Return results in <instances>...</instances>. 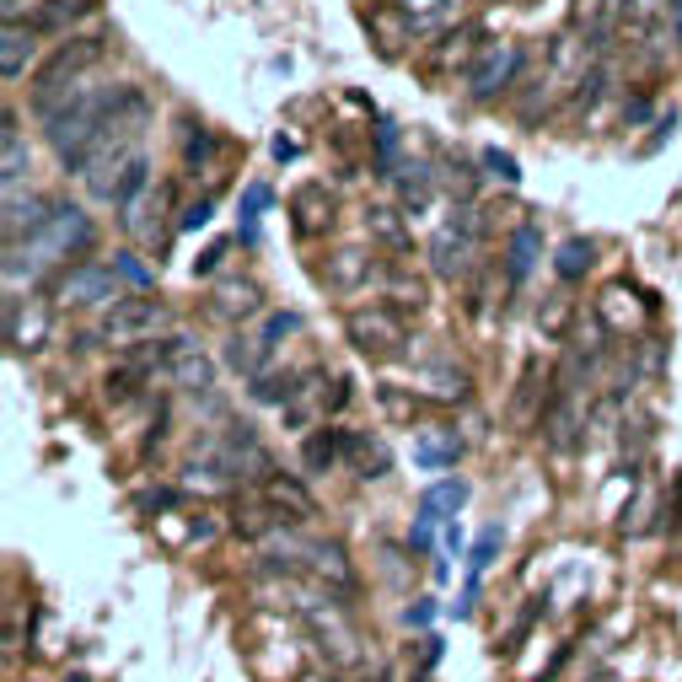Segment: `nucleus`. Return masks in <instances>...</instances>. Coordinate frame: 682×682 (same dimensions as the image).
I'll return each instance as SVG.
<instances>
[{"mask_svg": "<svg viewBox=\"0 0 682 682\" xmlns=\"http://www.w3.org/2000/svg\"><path fill=\"white\" fill-rule=\"evenodd\" d=\"M86 243H92V215L64 199V204L49 210V221H44L33 237L5 243V285H22V274L33 280V274L55 269V263H64L70 252H81Z\"/></svg>", "mask_w": 682, "mask_h": 682, "instance_id": "f257e3e1", "label": "nucleus"}, {"mask_svg": "<svg viewBox=\"0 0 682 682\" xmlns=\"http://www.w3.org/2000/svg\"><path fill=\"white\" fill-rule=\"evenodd\" d=\"M672 38V0H613V44L628 49V60L661 64Z\"/></svg>", "mask_w": 682, "mask_h": 682, "instance_id": "f03ea898", "label": "nucleus"}, {"mask_svg": "<svg viewBox=\"0 0 682 682\" xmlns=\"http://www.w3.org/2000/svg\"><path fill=\"white\" fill-rule=\"evenodd\" d=\"M344 339L366 355V361H398L409 344V322L392 302H361L344 311Z\"/></svg>", "mask_w": 682, "mask_h": 682, "instance_id": "7ed1b4c3", "label": "nucleus"}, {"mask_svg": "<svg viewBox=\"0 0 682 682\" xmlns=\"http://www.w3.org/2000/svg\"><path fill=\"white\" fill-rule=\"evenodd\" d=\"M431 269L440 280H457V274H468L473 269V258H479V215H473V204H462V210H451L440 226L431 232Z\"/></svg>", "mask_w": 682, "mask_h": 682, "instance_id": "20e7f679", "label": "nucleus"}, {"mask_svg": "<svg viewBox=\"0 0 682 682\" xmlns=\"http://www.w3.org/2000/svg\"><path fill=\"white\" fill-rule=\"evenodd\" d=\"M521 64H527V49H521V44H510V38L484 44V55L468 64V75H462V92H468L473 103H495L499 92H510V86H516Z\"/></svg>", "mask_w": 682, "mask_h": 682, "instance_id": "39448f33", "label": "nucleus"}, {"mask_svg": "<svg viewBox=\"0 0 682 682\" xmlns=\"http://www.w3.org/2000/svg\"><path fill=\"white\" fill-rule=\"evenodd\" d=\"M173 317L162 302L151 296H119L114 307H103V322H97V339L103 344H140V339H156Z\"/></svg>", "mask_w": 682, "mask_h": 682, "instance_id": "423d86ee", "label": "nucleus"}, {"mask_svg": "<svg viewBox=\"0 0 682 682\" xmlns=\"http://www.w3.org/2000/svg\"><path fill=\"white\" fill-rule=\"evenodd\" d=\"M55 302L60 307H114L119 302V269L103 263V258H86V263L64 269L60 285H55Z\"/></svg>", "mask_w": 682, "mask_h": 682, "instance_id": "0eeeda50", "label": "nucleus"}, {"mask_svg": "<svg viewBox=\"0 0 682 682\" xmlns=\"http://www.w3.org/2000/svg\"><path fill=\"white\" fill-rule=\"evenodd\" d=\"M0 322H5V344L11 350H44L49 344V333H55V307L49 302H38V296H5V307H0Z\"/></svg>", "mask_w": 682, "mask_h": 682, "instance_id": "6e6552de", "label": "nucleus"}, {"mask_svg": "<svg viewBox=\"0 0 682 682\" xmlns=\"http://www.w3.org/2000/svg\"><path fill=\"white\" fill-rule=\"evenodd\" d=\"M103 64V38H64L49 60L33 70V92H49V86H64V81H81Z\"/></svg>", "mask_w": 682, "mask_h": 682, "instance_id": "1a4fd4ad", "label": "nucleus"}, {"mask_svg": "<svg viewBox=\"0 0 682 682\" xmlns=\"http://www.w3.org/2000/svg\"><path fill=\"white\" fill-rule=\"evenodd\" d=\"M479 55H484V27L479 22H457V33H440L425 49V70L431 75H451V70H468Z\"/></svg>", "mask_w": 682, "mask_h": 682, "instance_id": "9d476101", "label": "nucleus"}, {"mask_svg": "<svg viewBox=\"0 0 682 682\" xmlns=\"http://www.w3.org/2000/svg\"><path fill=\"white\" fill-rule=\"evenodd\" d=\"M125 215H119V226H125L129 237H140V243H156L162 237V215L173 210V188L167 184H151V188H140L129 204H119Z\"/></svg>", "mask_w": 682, "mask_h": 682, "instance_id": "9b49d317", "label": "nucleus"}, {"mask_svg": "<svg viewBox=\"0 0 682 682\" xmlns=\"http://www.w3.org/2000/svg\"><path fill=\"white\" fill-rule=\"evenodd\" d=\"M372 274H376L372 252H361V248H339V252H328V258L317 263V280H322L328 291H339V296H355Z\"/></svg>", "mask_w": 682, "mask_h": 682, "instance_id": "f8f14e48", "label": "nucleus"}, {"mask_svg": "<svg viewBox=\"0 0 682 682\" xmlns=\"http://www.w3.org/2000/svg\"><path fill=\"white\" fill-rule=\"evenodd\" d=\"M162 372L173 376L178 387H188V392H204V387L215 381L210 355H204L193 339H167V361H162Z\"/></svg>", "mask_w": 682, "mask_h": 682, "instance_id": "ddd939ff", "label": "nucleus"}, {"mask_svg": "<svg viewBox=\"0 0 682 682\" xmlns=\"http://www.w3.org/2000/svg\"><path fill=\"white\" fill-rule=\"evenodd\" d=\"M258 490H263V499H269L285 521H311V516H317V499H311V490L296 473H263Z\"/></svg>", "mask_w": 682, "mask_h": 682, "instance_id": "4468645a", "label": "nucleus"}, {"mask_svg": "<svg viewBox=\"0 0 682 682\" xmlns=\"http://www.w3.org/2000/svg\"><path fill=\"white\" fill-rule=\"evenodd\" d=\"M291 215H296V232L302 237H322L333 226V193L328 184H302L291 193Z\"/></svg>", "mask_w": 682, "mask_h": 682, "instance_id": "2eb2a0df", "label": "nucleus"}, {"mask_svg": "<svg viewBox=\"0 0 682 682\" xmlns=\"http://www.w3.org/2000/svg\"><path fill=\"white\" fill-rule=\"evenodd\" d=\"M49 210H55V199H38V193H27L22 199V188H5V243H22V237H33L44 221H49Z\"/></svg>", "mask_w": 682, "mask_h": 682, "instance_id": "dca6fc26", "label": "nucleus"}, {"mask_svg": "<svg viewBox=\"0 0 682 682\" xmlns=\"http://www.w3.org/2000/svg\"><path fill=\"white\" fill-rule=\"evenodd\" d=\"M210 311H215V317H258V311H263L258 280H243V274L221 280V285L210 291Z\"/></svg>", "mask_w": 682, "mask_h": 682, "instance_id": "f3484780", "label": "nucleus"}, {"mask_svg": "<svg viewBox=\"0 0 682 682\" xmlns=\"http://www.w3.org/2000/svg\"><path fill=\"white\" fill-rule=\"evenodd\" d=\"M344 462L361 473V479H387L392 468V451L376 440L372 431H344Z\"/></svg>", "mask_w": 682, "mask_h": 682, "instance_id": "a211bd4d", "label": "nucleus"}, {"mask_svg": "<svg viewBox=\"0 0 682 682\" xmlns=\"http://www.w3.org/2000/svg\"><path fill=\"white\" fill-rule=\"evenodd\" d=\"M226 366L232 372H243L252 381V376H263L269 366H274V344L252 328V333H232V344H226Z\"/></svg>", "mask_w": 682, "mask_h": 682, "instance_id": "6ab92c4d", "label": "nucleus"}, {"mask_svg": "<svg viewBox=\"0 0 682 682\" xmlns=\"http://www.w3.org/2000/svg\"><path fill=\"white\" fill-rule=\"evenodd\" d=\"M538 252H543V232H538L532 221H521V226L510 232V243H505V280H510V285H521V280L532 274Z\"/></svg>", "mask_w": 682, "mask_h": 682, "instance_id": "aec40b11", "label": "nucleus"}, {"mask_svg": "<svg viewBox=\"0 0 682 682\" xmlns=\"http://www.w3.org/2000/svg\"><path fill=\"white\" fill-rule=\"evenodd\" d=\"M33 49H38V33L22 27V22H5V33H0V75H5V81H22Z\"/></svg>", "mask_w": 682, "mask_h": 682, "instance_id": "412c9836", "label": "nucleus"}, {"mask_svg": "<svg viewBox=\"0 0 682 682\" xmlns=\"http://www.w3.org/2000/svg\"><path fill=\"white\" fill-rule=\"evenodd\" d=\"M280 521H285V516L263 499V490H258V495H243L237 499V510H232V527H237L243 538H274Z\"/></svg>", "mask_w": 682, "mask_h": 682, "instance_id": "4be33fe9", "label": "nucleus"}, {"mask_svg": "<svg viewBox=\"0 0 682 682\" xmlns=\"http://www.w3.org/2000/svg\"><path fill=\"white\" fill-rule=\"evenodd\" d=\"M398 11H403V22L414 27V38H425V33H440L451 16H457V0H392Z\"/></svg>", "mask_w": 682, "mask_h": 682, "instance_id": "5701e85b", "label": "nucleus"}, {"mask_svg": "<svg viewBox=\"0 0 682 682\" xmlns=\"http://www.w3.org/2000/svg\"><path fill=\"white\" fill-rule=\"evenodd\" d=\"M457 457H462V435L457 431H425L414 440V462L420 468H457Z\"/></svg>", "mask_w": 682, "mask_h": 682, "instance_id": "b1692460", "label": "nucleus"}, {"mask_svg": "<svg viewBox=\"0 0 682 682\" xmlns=\"http://www.w3.org/2000/svg\"><path fill=\"white\" fill-rule=\"evenodd\" d=\"M392 184H398V204L420 215L435 193V173H425V162H403V167L392 173Z\"/></svg>", "mask_w": 682, "mask_h": 682, "instance_id": "393cba45", "label": "nucleus"}, {"mask_svg": "<svg viewBox=\"0 0 682 682\" xmlns=\"http://www.w3.org/2000/svg\"><path fill=\"white\" fill-rule=\"evenodd\" d=\"M22 173H27L22 125H16V114H5V129H0V184H5V188H22Z\"/></svg>", "mask_w": 682, "mask_h": 682, "instance_id": "a878e982", "label": "nucleus"}, {"mask_svg": "<svg viewBox=\"0 0 682 682\" xmlns=\"http://www.w3.org/2000/svg\"><path fill=\"white\" fill-rule=\"evenodd\" d=\"M468 495H473V490H468L462 479H440V484H431V490L420 495V510L435 516V521H451V516L468 505Z\"/></svg>", "mask_w": 682, "mask_h": 682, "instance_id": "bb28decb", "label": "nucleus"}, {"mask_svg": "<svg viewBox=\"0 0 682 682\" xmlns=\"http://www.w3.org/2000/svg\"><path fill=\"white\" fill-rule=\"evenodd\" d=\"M366 232H372L376 243H387V248L409 252V226H403V210H398V204H372V210H366Z\"/></svg>", "mask_w": 682, "mask_h": 682, "instance_id": "cd10ccee", "label": "nucleus"}, {"mask_svg": "<svg viewBox=\"0 0 682 682\" xmlns=\"http://www.w3.org/2000/svg\"><path fill=\"white\" fill-rule=\"evenodd\" d=\"M366 27H372L376 38H381V49H387V55H392L398 44H409V38H414V27L403 22V11H398L392 0H381V5H376L372 16H366Z\"/></svg>", "mask_w": 682, "mask_h": 682, "instance_id": "c85d7f7f", "label": "nucleus"}, {"mask_svg": "<svg viewBox=\"0 0 682 682\" xmlns=\"http://www.w3.org/2000/svg\"><path fill=\"white\" fill-rule=\"evenodd\" d=\"M86 11H92V0H44L27 27H33V33H64V27H70L75 16H86Z\"/></svg>", "mask_w": 682, "mask_h": 682, "instance_id": "c756f323", "label": "nucleus"}, {"mask_svg": "<svg viewBox=\"0 0 682 682\" xmlns=\"http://www.w3.org/2000/svg\"><path fill=\"white\" fill-rule=\"evenodd\" d=\"M339 457H344V431H311L307 446H302V462H307V473H328Z\"/></svg>", "mask_w": 682, "mask_h": 682, "instance_id": "7c9ffc66", "label": "nucleus"}, {"mask_svg": "<svg viewBox=\"0 0 682 682\" xmlns=\"http://www.w3.org/2000/svg\"><path fill=\"white\" fill-rule=\"evenodd\" d=\"M591 258H597V248H591L586 237H569V243L558 248V258H554L558 280H564V285H575V280H580V274L591 269Z\"/></svg>", "mask_w": 682, "mask_h": 682, "instance_id": "2f4dec72", "label": "nucleus"}, {"mask_svg": "<svg viewBox=\"0 0 682 682\" xmlns=\"http://www.w3.org/2000/svg\"><path fill=\"white\" fill-rule=\"evenodd\" d=\"M569 322H575V302H569L564 291H558V296H543V307H538V328H543L549 339H564Z\"/></svg>", "mask_w": 682, "mask_h": 682, "instance_id": "473e14b6", "label": "nucleus"}, {"mask_svg": "<svg viewBox=\"0 0 682 682\" xmlns=\"http://www.w3.org/2000/svg\"><path fill=\"white\" fill-rule=\"evenodd\" d=\"M499 543H505V532H499V521H490V527L479 532V543H473V558H468V580H479V575L495 564Z\"/></svg>", "mask_w": 682, "mask_h": 682, "instance_id": "72a5a7b5", "label": "nucleus"}, {"mask_svg": "<svg viewBox=\"0 0 682 682\" xmlns=\"http://www.w3.org/2000/svg\"><path fill=\"white\" fill-rule=\"evenodd\" d=\"M210 156H215V134L204 125H188L184 134V167L193 173V167H210Z\"/></svg>", "mask_w": 682, "mask_h": 682, "instance_id": "f704fd0d", "label": "nucleus"}, {"mask_svg": "<svg viewBox=\"0 0 682 682\" xmlns=\"http://www.w3.org/2000/svg\"><path fill=\"white\" fill-rule=\"evenodd\" d=\"M376 173L381 178L398 173V125H376Z\"/></svg>", "mask_w": 682, "mask_h": 682, "instance_id": "c9c22d12", "label": "nucleus"}, {"mask_svg": "<svg viewBox=\"0 0 682 682\" xmlns=\"http://www.w3.org/2000/svg\"><path fill=\"white\" fill-rule=\"evenodd\" d=\"M376 403L387 409V420H414V414H420V398H414V392H398V387H376Z\"/></svg>", "mask_w": 682, "mask_h": 682, "instance_id": "e433bc0d", "label": "nucleus"}, {"mask_svg": "<svg viewBox=\"0 0 682 682\" xmlns=\"http://www.w3.org/2000/svg\"><path fill=\"white\" fill-rule=\"evenodd\" d=\"M484 167H490V178H499L505 188L521 184V162H516L510 151H499V145H490V151H484Z\"/></svg>", "mask_w": 682, "mask_h": 682, "instance_id": "4c0bfd02", "label": "nucleus"}, {"mask_svg": "<svg viewBox=\"0 0 682 682\" xmlns=\"http://www.w3.org/2000/svg\"><path fill=\"white\" fill-rule=\"evenodd\" d=\"M269 204H274V188H269V184H248V188H243V204H237V210H243V221H258Z\"/></svg>", "mask_w": 682, "mask_h": 682, "instance_id": "58836bf2", "label": "nucleus"}, {"mask_svg": "<svg viewBox=\"0 0 682 682\" xmlns=\"http://www.w3.org/2000/svg\"><path fill=\"white\" fill-rule=\"evenodd\" d=\"M114 269H119V280H129V285H151V269L140 263V252H119Z\"/></svg>", "mask_w": 682, "mask_h": 682, "instance_id": "ea45409f", "label": "nucleus"}, {"mask_svg": "<svg viewBox=\"0 0 682 682\" xmlns=\"http://www.w3.org/2000/svg\"><path fill=\"white\" fill-rule=\"evenodd\" d=\"M210 215H215V199H199V204H188L184 210L178 226H184V232H199V226H210Z\"/></svg>", "mask_w": 682, "mask_h": 682, "instance_id": "a19ab883", "label": "nucleus"}, {"mask_svg": "<svg viewBox=\"0 0 682 682\" xmlns=\"http://www.w3.org/2000/svg\"><path fill=\"white\" fill-rule=\"evenodd\" d=\"M645 119H650V97H645V92L623 97V125L634 129V125H645Z\"/></svg>", "mask_w": 682, "mask_h": 682, "instance_id": "79ce46f5", "label": "nucleus"}, {"mask_svg": "<svg viewBox=\"0 0 682 682\" xmlns=\"http://www.w3.org/2000/svg\"><path fill=\"white\" fill-rule=\"evenodd\" d=\"M403 619H409V628H425V623L435 619V597H420V602H414V608H409Z\"/></svg>", "mask_w": 682, "mask_h": 682, "instance_id": "37998d69", "label": "nucleus"}, {"mask_svg": "<svg viewBox=\"0 0 682 682\" xmlns=\"http://www.w3.org/2000/svg\"><path fill=\"white\" fill-rule=\"evenodd\" d=\"M221 258H226V243H221V248H210L204 258H193V274H210V269H215Z\"/></svg>", "mask_w": 682, "mask_h": 682, "instance_id": "c03bdc74", "label": "nucleus"}, {"mask_svg": "<svg viewBox=\"0 0 682 682\" xmlns=\"http://www.w3.org/2000/svg\"><path fill=\"white\" fill-rule=\"evenodd\" d=\"M64 682H92V678H86V672H70V678H64Z\"/></svg>", "mask_w": 682, "mask_h": 682, "instance_id": "a18cd8bd", "label": "nucleus"}, {"mask_svg": "<svg viewBox=\"0 0 682 682\" xmlns=\"http://www.w3.org/2000/svg\"><path fill=\"white\" fill-rule=\"evenodd\" d=\"M376 682H387V672H376Z\"/></svg>", "mask_w": 682, "mask_h": 682, "instance_id": "49530a36", "label": "nucleus"}]
</instances>
